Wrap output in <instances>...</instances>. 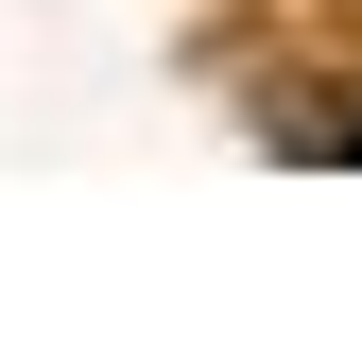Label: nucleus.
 Listing matches in <instances>:
<instances>
[{
	"instance_id": "f257e3e1",
	"label": "nucleus",
	"mask_w": 362,
	"mask_h": 362,
	"mask_svg": "<svg viewBox=\"0 0 362 362\" xmlns=\"http://www.w3.org/2000/svg\"><path fill=\"white\" fill-rule=\"evenodd\" d=\"M276 139H310V156H362V86H345L328 121H276Z\"/></svg>"
}]
</instances>
